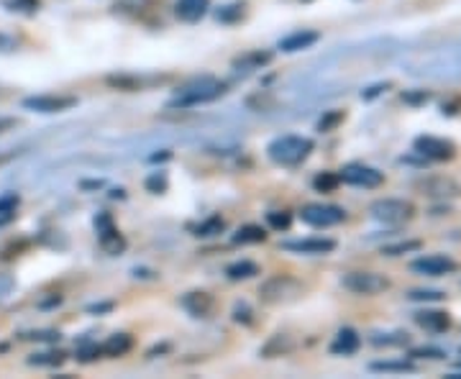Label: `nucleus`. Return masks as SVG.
Masks as SVG:
<instances>
[{"instance_id":"obj_1","label":"nucleus","mask_w":461,"mask_h":379,"mask_svg":"<svg viewBox=\"0 0 461 379\" xmlns=\"http://www.w3.org/2000/svg\"><path fill=\"white\" fill-rule=\"evenodd\" d=\"M311 151H313V141L305 136H280L267 147L269 159L282 167H295L305 162Z\"/></svg>"},{"instance_id":"obj_2","label":"nucleus","mask_w":461,"mask_h":379,"mask_svg":"<svg viewBox=\"0 0 461 379\" xmlns=\"http://www.w3.org/2000/svg\"><path fill=\"white\" fill-rule=\"evenodd\" d=\"M226 93V85L218 83V80H200V83L185 87L182 93H177V98H172V108H193V105H203V103H211V100L221 98Z\"/></svg>"},{"instance_id":"obj_3","label":"nucleus","mask_w":461,"mask_h":379,"mask_svg":"<svg viewBox=\"0 0 461 379\" xmlns=\"http://www.w3.org/2000/svg\"><path fill=\"white\" fill-rule=\"evenodd\" d=\"M303 293V284L290 277V275H277V277H269L259 287V297H262L267 305H280V302H290Z\"/></svg>"},{"instance_id":"obj_4","label":"nucleus","mask_w":461,"mask_h":379,"mask_svg":"<svg viewBox=\"0 0 461 379\" xmlns=\"http://www.w3.org/2000/svg\"><path fill=\"white\" fill-rule=\"evenodd\" d=\"M369 213H372L375 221L384 223V226H397V223H405V221L412 218V203L397 198H384L372 203Z\"/></svg>"},{"instance_id":"obj_5","label":"nucleus","mask_w":461,"mask_h":379,"mask_svg":"<svg viewBox=\"0 0 461 379\" xmlns=\"http://www.w3.org/2000/svg\"><path fill=\"white\" fill-rule=\"evenodd\" d=\"M300 218H303V223H308V226H313V229H330V226L341 223L346 218V213L339 205L313 203V205H305V208L300 211Z\"/></svg>"},{"instance_id":"obj_6","label":"nucleus","mask_w":461,"mask_h":379,"mask_svg":"<svg viewBox=\"0 0 461 379\" xmlns=\"http://www.w3.org/2000/svg\"><path fill=\"white\" fill-rule=\"evenodd\" d=\"M344 287L354 295H377L390 287V280L375 272H351L344 277Z\"/></svg>"},{"instance_id":"obj_7","label":"nucleus","mask_w":461,"mask_h":379,"mask_svg":"<svg viewBox=\"0 0 461 379\" xmlns=\"http://www.w3.org/2000/svg\"><path fill=\"white\" fill-rule=\"evenodd\" d=\"M415 151L423 154L426 159H436V162H446V159H454L456 147L446 139H436V136H420L415 139Z\"/></svg>"},{"instance_id":"obj_8","label":"nucleus","mask_w":461,"mask_h":379,"mask_svg":"<svg viewBox=\"0 0 461 379\" xmlns=\"http://www.w3.org/2000/svg\"><path fill=\"white\" fill-rule=\"evenodd\" d=\"M411 269L418 272V275H426V277H444V275L456 272V262L448 259V257H441V254H430V257H423V259H415L411 264Z\"/></svg>"},{"instance_id":"obj_9","label":"nucleus","mask_w":461,"mask_h":379,"mask_svg":"<svg viewBox=\"0 0 461 379\" xmlns=\"http://www.w3.org/2000/svg\"><path fill=\"white\" fill-rule=\"evenodd\" d=\"M339 177H341L344 182H348V185H354V187H379L382 180H384L379 169H375V167H366V165L344 167Z\"/></svg>"},{"instance_id":"obj_10","label":"nucleus","mask_w":461,"mask_h":379,"mask_svg":"<svg viewBox=\"0 0 461 379\" xmlns=\"http://www.w3.org/2000/svg\"><path fill=\"white\" fill-rule=\"evenodd\" d=\"M77 105V98L72 95H36V98L23 100V108L39 111V113H62Z\"/></svg>"},{"instance_id":"obj_11","label":"nucleus","mask_w":461,"mask_h":379,"mask_svg":"<svg viewBox=\"0 0 461 379\" xmlns=\"http://www.w3.org/2000/svg\"><path fill=\"white\" fill-rule=\"evenodd\" d=\"M282 248L293 254H330L336 248V241L333 239H300V241H285Z\"/></svg>"},{"instance_id":"obj_12","label":"nucleus","mask_w":461,"mask_h":379,"mask_svg":"<svg viewBox=\"0 0 461 379\" xmlns=\"http://www.w3.org/2000/svg\"><path fill=\"white\" fill-rule=\"evenodd\" d=\"M182 308L190 315H195V318H208L211 311H213V297L203 293V290L200 293H187L182 297Z\"/></svg>"},{"instance_id":"obj_13","label":"nucleus","mask_w":461,"mask_h":379,"mask_svg":"<svg viewBox=\"0 0 461 379\" xmlns=\"http://www.w3.org/2000/svg\"><path fill=\"white\" fill-rule=\"evenodd\" d=\"M415 323L430 333H444L451 326V318L444 311H420V313H415Z\"/></svg>"},{"instance_id":"obj_14","label":"nucleus","mask_w":461,"mask_h":379,"mask_svg":"<svg viewBox=\"0 0 461 379\" xmlns=\"http://www.w3.org/2000/svg\"><path fill=\"white\" fill-rule=\"evenodd\" d=\"M359 333L354 329H341L336 333V338H333V344H330V354H336V356H348V354H354L357 348H359Z\"/></svg>"},{"instance_id":"obj_15","label":"nucleus","mask_w":461,"mask_h":379,"mask_svg":"<svg viewBox=\"0 0 461 379\" xmlns=\"http://www.w3.org/2000/svg\"><path fill=\"white\" fill-rule=\"evenodd\" d=\"M315 41H318V33L315 32H295V33H290V36H285V39H282L280 50L287 51V54H293V51L311 50Z\"/></svg>"},{"instance_id":"obj_16","label":"nucleus","mask_w":461,"mask_h":379,"mask_svg":"<svg viewBox=\"0 0 461 379\" xmlns=\"http://www.w3.org/2000/svg\"><path fill=\"white\" fill-rule=\"evenodd\" d=\"M211 0H177V16L182 21H198L208 14Z\"/></svg>"},{"instance_id":"obj_17","label":"nucleus","mask_w":461,"mask_h":379,"mask_svg":"<svg viewBox=\"0 0 461 379\" xmlns=\"http://www.w3.org/2000/svg\"><path fill=\"white\" fill-rule=\"evenodd\" d=\"M129 348H131V336L115 333V336H111V338L100 347V354H105V356H123Z\"/></svg>"},{"instance_id":"obj_18","label":"nucleus","mask_w":461,"mask_h":379,"mask_svg":"<svg viewBox=\"0 0 461 379\" xmlns=\"http://www.w3.org/2000/svg\"><path fill=\"white\" fill-rule=\"evenodd\" d=\"M226 275H229V280H233V282L251 280V277H257V275H259V264L244 259V262L230 264L229 269H226Z\"/></svg>"},{"instance_id":"obj_19","label":"nucleus","mask_w":461,"mask_h":379,"mask_svg":"<svg viewBox=\"0 0 461 379\" xmlns=\"http://www.w3.org/2000/svg\"><path fill=\"white\" fill-rule=\"evenodd\" d=\"M264 239H267V231H264L262 226H244V229H239L236 236H233V244H262Z\"/></svg>"},{"instance_id":"obj_20","label":"nucleus","mask_w":461,"mask_h":379,"mask_svg":"<svg viewBox=\"0 0 461 379\" xmlns=\"http://www.w3.org/2000/svg\"><path fill=\"white\" fill-rule=\"evenodd\" d=\"M426 193H429V195H438V198H446V195H459V185H454L451 180L426 182Z\"/></svg>"},{"instance_id":"obj_21","label":"nucleus","mask_w":461,"mask_h":379,"mask_svg":"<svg viewBox=\"0 0 461 379\" xmlns=\"http://www.w3.org/2000/svg\"><path fill=\"white\" fill-rule=\"evenodd\" d=\"M272 59V54H267V51H251L247 57H241V59H236V67H244V69H259L262 65H267Z\"/></svg>"},{"instance_id":"obj_22","label":"nucleus","mask_w":461,"mask_h":379,"mask_svg":"<svg viewBox=\"0 0 461 379\" xmlns=\"http://www.w3.org/2000/svg\"><path fill=\"white\" fill-rule=\"evenodd\" d=\"M18 203H21V200H18L16 193H8V195L0 198V223H8V221L16 215Z\"/></svg>"},{"instance_id":"obj_23","label":"nucleus","mask_w":461,"mask_h":379,"mask_svg":"<svg viewBox=\"0 0 461 379\" xmlns=\"http://www.w3.org/2000/svg\"><path fill=\"white\" fill-rule=\"evenodd\" d=\"M344 118H346L344 111H329L326 116L318 121V131H323V133L333 131L339 123H344Z\"/></svg>"},{"instance_id":"obj_24","label":"nucleus","mask_w":461,"mask_h":379,"mask_svg":"<svg viewBox=\"0 0 461 379\" xmlns=\"http://www.w3.org/2000/svg\"><path fill=\"white\" fill-rule=\"evenodd\" d=\"M372 372H397V374H405L412 372L411 362H375L372 364Z\"/></svg>"},{"instance_id":"obj_25","label":"nucleus","mask_w":461,"mask_h":379,"mask_svg":"<svg viewBox=\"0 0 461 379\" xmlns=\"http://www.w3.org/2000/svg\"><path fill=\"white\" fill-rule=\"evenodd\" d=\"M341 182V177L339 175H330V172H326V175H318L313 180V187L318 190V193H330V190H336V185Z\"/></svg>"},{"instance_id":"obj_26","label":"nucleus","mask_w":461,"mask_h":379,"mask_svg":"<svg viewBox=\"0 0 461 379\" xmlns=\"http://www.w3.org/2000/svg\"><path fill=\"white\" fill-rule=\"evenodd\" d=\"M221 231H223V218H218V215L208 218L205 223H200L198 226V236H215V233Z\"/></svg>"},{"instance_id":"obj_27","label":"nucleus","mask_w":461,"mask_h":379,"mask_svg":"<svg viewBox=\"0 0 461 379\" xmlns=\"http://www.w3.org/2000/svg\"><path fill=\"white\" fill-rule=\"evenodd\" d=\"M415 248H420V241H405V244H395V247H384L382 248V254H387V257H400V254H408V251H415Z\"/></svg>"},{"instance_id":"obj_28","label":"nucleus","mask_w":461,"mask_h":379,"mask_svg":"<svg viewBox=\"0 0 461 379\" xmlns=\"http://www.w3.org/2000/svg\"><path fill=\"white\" fill-rule=\"evenodd\" d=\"M290 223H293L290 213H269V226H272V229H277V231H287V229H290Z\"/></svg>"},{"instance_id":"obj_29","label":"nucleus","mask_w":461,"mask_h":379,"mask_svg":"<svg viewBox=\"0 0 461 379\" xmlns=\"http://www.w3.org/2000/svg\"><path fill=\"white\" fill-rule=\"evenodd\" d=\"M411 356H415V359H444L446 354L441 348H412Z\"/></svg>"},{"instance_id":"obj_30","label":"nucleus","mask_w":461,"mask_h":379,"mask_svg":"<svg viewBox=\"0 0 461 379\" xmlns=\"http://www.w3.org/2000/svg\"><path fill=\"white\" fill-rule=\"evenodd\" d=\"M62 359H65L62 354H39V356H33L32 364H36V366H57Z\"/></svg>"},{"instance_id":"obj_31","label":"nucleus","mask_w":461,"mask_h":379,"mask_svg":"<svg viewBox=\"0 0 461 379\" xmlns=\"http://www.w3.org/2000/svg\"><path fill=\"white\" fill-rule=\"evenodd\" d=\"M229 11H218V21H233L244 14V5L241 3H233V5H226Z\"/></svg>"},{"instance_id":"obj_32","label":"nucleus","mask_w":461,"mask_h":379,"mask_svg":"<svg viewBox=\"0 0 461 379\" xmlns=\"http://www.w3.org/2000/svg\"><path fill=\"white\" fill-rule=\"evenodd\" d=\"M147 187L151 190V193H162V190L167 187L165 172H162V175H159V172H157V175H151V177L147 180Z\"/></svg>"},{"instance_id":"obj_33","label":"nucleus","mask_w":461,"mask_h":379,"mask_svg":"<svg viewBox=\"0 0 461 379\" xmlns=\"http://www.w3.org/2000/svg\"><path fill=\"white\" fill-rule=\"evenodd\" d=\"M444 293H436V290H415L411 293V300H441Z\"/></svg>"},{"instance_id":"obj_34","label":"nucleus","mask_w":461,"mask_h":379,"mask_svg":"<svg viewBox=\"0 0 461 379\" xmlns=\"http://www.w3.org/2000/svg\"><path fill=\"white\" fill-rule=\"evenodd\" d=\"M384 87H387V85H375V87H369V90H366V93H362V98H375V95H379V93H382V90H384Z\"/></svg>"},{"instance_id":"obj_35","label":"nucleus","mask_w":461,"mask_h":379,"mask_svg":"<svg viewBox=\"0 0 461 379\" xmlns=\"http://www.w3.org/2000/svg\"><path fill=\"white\" fill-rule=\"evenodd\" d=\"M16 126V121L14 118H0V133L8 131V129H14Z\"/></svg>"},{"instance_id":"obj_36","label":"nucleus","mask_w":461,"mask_h":379,"mask_svg":"<svg viewBox=\"0 0 461 379\" xmlns=\"http://www.w3.org/2000/svg\"><path fill=\"white\" fill-rule=\"evenodd\" d=\"M8 159H11V154H8V157H0V165H5Z\"/></svg>"},{"instance_id":"obj_37","label":"nucleus","mask_w":461,"mask_h":379,"mask_svg":"<svg viewBox=\"0 0 461 379\" xmlns=\"http://www.w3.org/2000/svg\"><path fill=\"white\" fill-rule=\"evenodd\" d=\"M459 366H461V362H459Z\"/></svg>"}]
</instances>
